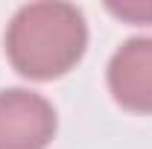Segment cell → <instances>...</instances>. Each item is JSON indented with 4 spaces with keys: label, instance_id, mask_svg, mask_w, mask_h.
I'll return each mask as SVG.
<instances>
[{
    "label": "cell",
    "instance_id": "3957f363",
    "mask_svg": "<svg viewBox=\"0 0 152 149\" xmlns=\"http://www.w3.org/2000/svg\"><path fill=\"white\" fill-rule=\"evenodd\" d=\"M108 85L120 105L152 111V38H132L114 53Z\"/></svg>",
    "mask_w": 152,
    "mask_h": 149
},
{
    "label": "cell",
    "instance_id": "7a4b0ae2",
    "mask_svg": "<svg viewBox=\"0 0 152 149\" xmlns=\"http://www.w3.org/2000/svg\"><path fill=\"white\" fill-rule=\"evenodd\" d=\"M56 131L53 105L32 91H0V149H44Z\"/></svg>",
    "mask_w": 152,
    "mask_h": 149
},
{
    "label": "cell",
    "instance_id": "6da1fadb",
    "mask_svg": "<svg viewBox=\"0 0 152 149\" xmlns=\"http://www.w3.org/2000/svg\"><path fill=\"white\" fill-rule=\"evenodd\" d=\"M88 29L70 3H29L6 29L9 61L29 79H53L73 67L85 53Z\"/></svg>",
    "mask_w": 152,
    "mask_h": 149
},
{
    "label": "cell",
    "instance_id": "277c9868",
    "mask_svg": "<svg viewBox=\"0 0 152 149\" xmlns=\"http://www.w3.org/2000/svg\"><path fill=\"white\" fill-rule=\"evenodd\" d=\"M114 15L137 20V23H152V3H108Z\"/></svg>",
    "mask_w": 152,
    "mask_h": 149
}]
</instances>
